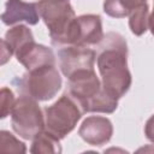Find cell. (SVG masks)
Wrapping results in <instances>:
<instances>
[{
  "mask_svg": "<svg viewBox=\"0 0 154 154\" xmlns=\"http://www.w3.org/2000/svg\"><path fill=\"white\" fill-rule=\"evenodd\" d=\"M96 65L102 87L116 99L124 96L131 87V73L128 69V43L118 32H107L100 42Z\"/></svg>",
  "mask_w": 154,
  "mask_h": 154,
  "instance_id": "1",
  "label": "cell"
},
{
  "mask_svg": "<svg viewBox=\"0 0 154 154\" xmlns=\"http://www.w3.org/2000/svg\"><path fill=\"white\" fill-rule=\"evenodd\" d=\"M67 93L77 101L83 113H113L118 99L109 95L94 69L76 72L67 78Z\"/></svg>",
  "mask_w": 154,
  "mask_h": 154,
  "instance_id": "2",
  "label": "cell"
},
{
  "mask_svg": "<svg viewBox=\"0 0 154 154\" xmlns=\"http://www.w3.org/2000/svg\"><path fill=\"white\" fill-rule=\"evenodd\" d=\"M37 8L41 19L49 30L52 43L58 47L67 46L76 19L70 0H38Z\"/></svg>",
  "mask_w": 154,
  "mask_h": 154,
  "instance_id": "3",
  "label": "cell"
},
{
  "mask_svg": "<svg viewBox=\"0 0 154 154\" xmlns=\"http://www.w3.org/2000/svg\"><path fill=\"white\" fill-rule=\"evenodd\" d=\"M43 113L45 130L58 140H63L76 128L83 111L77 101L66 91L53 105L46 107Z\"/></svg>",
  "mask_w": 154,
  "mask_h": 154,
  "instance_id": "4",
  "label": "cell"
},
{
  "mask_svg": "<svg viewBox=\"0 0 154 154\" xmlns=\"http://www.w3.org/2000/svg\"><path fill=\"white\" fill-rule=\"evenodd\" d=\"M63 79L55 65L41 66L23 75L19 81L18 90L36 101H48L61 89Z\"/></svg>",
  "mask_w": 154,
  "mask_h": 154,
  "instance_id": "5",
  "label": "cell"
},
{
  "mask_svg": "<svg viewBox=\"0 0 154 154\" xmlns=\"http://www.w3.org/2000/svg\"><path fill=\"white\" fill-rule=\"evenodd\" d=\"M11 125L22 138L32 140L45 130V113L35 99L22 94L11 111Z\"/></svg>",
  "mask_w": 154,
  "mask_h": 154,
  "instance_id": "6",
  "label": "cell"
},
{
  "mask_svg": "<svg viewBox=\"0 0 154 154\" xmlns=\"http://www.w3.org/2000/svg\"><path fill=\"white\" fill-rule=\"evenodd\" d=\"M58 60L61 73L69 78L76 72L94 69L96 53L85 46H64L58 51Z\"/></svg>",
  "mask_w": 154,
  "mask_h": 154,
  "instance_id": "7",
  "label": "cell"
},
{
  "mask_svg": "<svg viewBox=\"0 0 154 154\" xmlns=\"http://www.w3.org/2000/svg\"><path fill=\"white\" fill-rule=\"evenodd\" d=\"M103 36L101 17L99 14H82L76 17L73 22L67 46L75 45L89 47L100 45Z\"/></svg>",
  "mask_w": 154,
  "mask_h": 154,
  "instance_id": "8",
  "label": "cell"
},
{
  "mask_svg": "<svg viewBox=\"0 0 154 154\" xmlns=\"http://www.w3.org/2000/svg\"><path fill=\"white\" fill-rule=\"evenodd\" d=\"M78 135L90 146H103L112 138L113 125L112 122L106 117L90 116L82 122L78 129Z\"/></svg>",
  "mask_w": 154,
  "mask_h": 154,
  "instance_id": "9",
  "label": "cell"
},
{
  "mask_svg": "<svg viewBox=\"0 0 154 154\" xmlns=\"http://www.w3.org/2000/svg\"><path fill=\"white\" fill-rule=\"evenodd\" d=\"M40 18L37 2H25L23 0H7L5 11L1 14V20L6 25H14L20 22L35 25Z\"/></svg>",
  "mask_w": 154,
  "mask_h": 154,
  "instance_id": "10",
  "label": "cell"
},
{
  "mask_svg": "<svg viewBox=\"0 0 154 154\" xmlns=\"http://www.w3.org/2000/svg\"><path fill=\"white\" fill-rule=\"evenodd\" d=\"M14 55L18 63H20L26 69V71L46 65H55V57L53 51L43 45L36 43L35 41L25 45Z\"/></svg>",
  "mask_w": 154,
  "mask_h": 154,
  "instance_id": "11",
  "label": "cell"
},
{
  "mask_svg": "<svg viewBox=\"0 0 154 154\" xmlns=\"http://www.w3.org/2000/svg\"><path fill=\"white\" fill-rule=\"evenodd\" d=\"M146 4L147 0H105L103 12L113 18H125Z\"/></svg>",
  "mask_w": 154,
  "mask_h": 154,
  "instance_id": "12",
  "label": "cell"
},
{
  "mask_svg": "<svg viewBox=\"0 0 154 154\" xmlns=\"http://www.w3.org/2000/svg\"><path fill=\"white\" fill-rule=\"evenodd\" d=\"M2 41L8 46L12 54H16L20 48H23L25 45H28L29 42H32L35 40H34V35H32L31 30L26 25L18 24L6 31Z\"/></svg>",
  "mask_w": 154,
  "mask_h": 154,
  "instance_id": "13",
  "label": "cell"
},
{
  "mask_svg": "<svg viewBox=\"0 0 154 154\" xmlns=\"http://www.w3.org/2000/svg\"><path fill=\"white\" fill-rule=\"evenodd\" d=\"M31 141V153H61V146L59 143L60 140H58L46 130L41 131Z\"/></svg>",
  "mask_w": 154,
  "mask_h": 154,
  "instance_id": "14",
  "label": "cell"
},
{
  "mask_svg": "<svg viewBox=\"0 0 154 154\" xmlns=\"http://www.w3.org/2000/svg\"><path fill=\"white\" fill-rule=\"evenodd\" d=\"M148 23H149L148 4L141 6L129 16V28L131 32L136 36H141L148 30Z\"/></svg>",
  "mask_w": 154,
  "mask_h": 154,
  "instance_id": "15",
  "label": "cell"
},
{
  "mask_svg": "<svg viewBox=\"0 0 154 154\" xmlns=\"http://www.w3.org/2000/svg\"><path fill=\"white\" fill-rule=\"evenodd\" d=\"M0 150L7 153H25L26 147L23 142L16 138L10 131H0Z\"/></svg>",
  "mask_w": 154,
  "mask_h": 154,
  "instance_id": "16",
  "label": "cell"
},
{
  "mask_svg": "<svg viewBox=\"0 0 154 154\" xmlns=\"http://www.w3.org/2000/svg\"><path fill=\"white\" fill-rule=\"evenodd\" d=\"M1 118H6L8 114H11V111L14 106V102H16V99H14V95L12 93L11 89L4 87L1 89Z\"/></svg>",
  "mask_w": 154,
  "mask_h": 154,
  "instance_id": "17",
  "label": "cell"
},
{
  "mask_svg": "<svg viewBox=\"0 0 154 154\" xmlns=\"http://www.w3.org/2000/svg\"><path fill=\"white\" fill-rule=\"evenodd\" d=\"M144 135L148 141L154 143V114L150 116V118L146 122L144 125Z\"/></svg>",
  "mask_w": 154,
  "mask_h": 154,
  "instance_id": "18",
  "label": "cell"
},
{
  "mask_svg": "<svg viewBox=\"0 0 154 154\" xmlns=\"http://www.w3.org/2000/svg\"><path fill=\"white\" fill-rule=\"evenodd\" d=\"M148 29H150V32L154 35V8L152 13L149 14V23H148Z\"/></svg>",
  "mask_w": 154,
  "mask_h": 154,
  "instance_id": "19",
  "label": "cell"
}]
</instances>
